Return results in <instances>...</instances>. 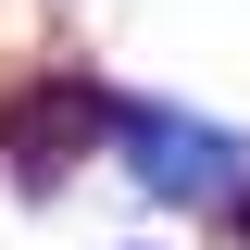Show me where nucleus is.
Returning a JSON list of instances; mask_svg holds the SVG:
<instances>
[{
  "instance_id": "1",
  "label": "nucleus",
  "mask_w": 250,
  "mask_h": 250,
  "mask_svg": "<svg viewBox=\"0 0 250 250\" xmlns=\"http://www.w3.org/2000/svg\"><path fill=\"white\" fill-rule=\"evenodd\" d=\"M100 138V88H75V75H50V88H25V113H13V163H62Z\"/></svg>"
},
{
  "instance_id": "3",
  "label": "nucleus",
  "mask_w": 250,
  "mask_h": 250,
  "mask_svg": "<svg viewBox=\"0 0 250 250\" xmlns=\"http://www.w3.org/2000/svg\"><path fill=\"white\" fill-rule=\"evenodd\" d=\"M238 225H250V200H238Z\"/></svg>"
},
{
  "instance_id": "2",
  "label": "nucleus",
  "mask_w": 250,
  "mask_h": 250,
  "mask_svg": "<svg viewBox=\"0 0 250 250\" xmlns=\"http://www.w3.org/2000/svg\"><path fill=\"white\" fill-rule=\"evenodd\" d=\"M125 138H138V175H163V188H213V175H225V138H200V125H163V113H138Z\"/></svg>"
}]
</instances>
